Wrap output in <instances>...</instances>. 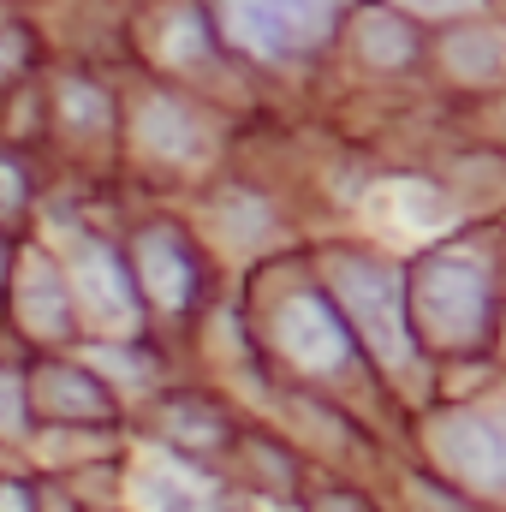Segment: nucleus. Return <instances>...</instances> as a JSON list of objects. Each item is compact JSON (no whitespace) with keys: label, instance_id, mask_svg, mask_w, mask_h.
I'll use <instances>...</instances> for the list:
<instances>
[{"label":"nucleus","instance_id":"nucleus-1","mask_svg":"<svg viewBox=\"0 0 506 512\" xmlns=\"http://www.w3.org/2000/svg\"><path fill=\"white\" fill-rule=\"evenodd\" d=\"M411 328L435 352H477L495 334V268L471 245H441L405 274Z\"/></svg>","mask_w":506,"mask_h":512},{"label":"nucleus","instance_id":"nucleus-2","mask_svg":"<svg viewBox=\"0 0 506 512\" xmlns=\"http://www.w3.org/2000/svg\"><path fill=\"white\" fill-rule=\"evenodd\" d=\"M334 304L346 310L358 346L376 358L381 370H405L417 358V328H411V304H405V280L399 268H387L381 256H340L328 274Z\"/></svg>","mask_w":506,"mask_h":512},{"label":"nucleus","instance_id":"nucleus-3","mask_svg":"<svg viewBox=\"0 0 506 512\" xmlns=\"http://www.w3.org/2000/svg\"><path fill=\"white\" fill-rule=\"evenodd\" d=\"M346 6H352V0H215L209 18H215V30H221L239 54L280 66V60L316 54V48L340 30Z\"/></svg>","mask_w":506,"mask_h":512},{"label":"nucleus","instance_id":"nucleus-4","mask_svg":"<svg viewBox=\"0 0 506 512\" xmlns=\"http://www.w3.org/2000/svg\"><path fill=\"white\" fill-rule=\"evenodd\" d=\"M274 346L286 364H298L304 376H340L358 358V334L346 322V310L334 304V292H292L274 322H268Z\"/></svg>","mask_w":506,"mask_h":512},{"label":"nucleus","instance_id":"nucleus-5","mask_svg":"<svg viewBox=\"0 0 506 512\" xmlns=\"http://www.w3.org/2000/svg\"><path fill=\"white\" fill-rule=\"evenodd\" d=\"M429 447L465 489L506 501V411H447L429 423Z\"/></svg>","mask_w":506,"mask_h":512},{"label":"nucleus","instance_id":"nucleus-6","mask_svg":"<svg viewBox=\"0 0 506 512\" xmlns=\"http://www.w3.org/2000/svg\"><path fill=\"white\" fill-rule=\"evenodd\" d=\"M24 393H30V411L60 423V429H108V423H120L114 387L102 382L96 370H84V364H60V358L36 364V376L24 382Z\"/></svg>","mask_w":506,"mask_h":512},{"label":"nucleus","instance_id":"nucleus-7","mask_svg":"<svg viewBox=\"0 0 506 512\" xmlns=\"http://www.w3.org/2000/svg\"><path fill=\"white\" fill-rule=\"evenodd\" d=\"M66 274H72V292L96 310V316H108V322H137L143 316V286H137V268H131V256L120 245H108V239H78L72 256H66Z\"/></svg>","mask_w":506,"mask_h":512},{"label":"nucleus","instance_id":"nucleus-8","mask_svg":"<svg viewBox=\"0 0 506 512\" xmlns=\"http://www.w3.org/2000/svg\"><path fill=\"white\" fill-rule=\"evenodd\" d=\"M12 274H18V322H24V334H36V340H66V334L78 328L72 274H66L48 251H24V262H18Z\"/></svg>","mask_w":506,"mask_h":512},{"label":"nucleus","instance_id":"nucleus-9","mask_svg":"<svg viewBox=\"0 0 506 512\" xmlns=\"http://www.w3.org/2000/svg\"><path fill=\"white\" fill-rule=\"evenodd\" d=\"M131 268H137L143 298L161 304V310H191V298H197V286H203V268H197L191 245H185L179 233H167V227H143V233H137Z\"/></svg>","mask_w":506,"mask_h":512},{"label":"nucleus","instance_id":"nucleus-10","mask_svg":"<svg viewBox=\"0 0 506 512\" xmlns=\"http://www.w3.org/2000/svg\"><path fill=\"white\" fill-rule=\"evenodd\" d=\"M161 441L179 459H215L233 441V417L209 393H167L161 399Z\"/></svg>","mask_w":506,"mask_h":512},{"label":"nucleus","instance_id":"nucleus-11","mask_svg":"<svg viewBox=\"0 0 506 512\" xmlns=\"http://www.w3.org/2000/svg\"><path fill=\"white\" fill-rule=\"evenodd\" d=\"M352 54L364 66H376V72H405L423 54V36H417V24L399 6H358V18H352Z\"/></svg>","mask_w":506,"mask_h":512},{"label":"nucleus","instance_id":"nucleus-12","mask_svg":"<svg viewBox=\"0 0 506 512\" xmlns=\"http://www.w3.org/2000/svg\"><path fill=\"white\" fill-rule=\"evenodd\" d=\"M137 143L161 161H197L203 155V126L179 96H149L137 108Z\"/></svg>","mask_w":506,"mask_h":512},{"label":"nucleus","instance_id":"nucleus-13","mask_svg":"<svg viewBox=\"0 0 506 512\" xmlns=\"http://www.w3.org/2000/svg\"><path fill=\"white\" fill-rule=\"evenodd\" d=\"M441 60L459 84H495L506 72V30L495 24H453L441 36Z\"/></svg>","mask_w":506,"mask_h":512},{"label":"nucleus","instance_id":"nucleus-14","mask_svg":"<svg viewBox=\"0 0 506 512\" xmlns=\"http://www.w3.org/2000/svg\"><path fill=\"white\" fill-rule=\"evenodd\" d=\"M54 114L66 131H108L120 120V102L96 78H60L54 84Z\"/></svg>","mask_w":506,"mask_h":512},{"label":"nucleus","instance_id":"nucleus-15","mask_svg":"<svg viewBox=\"0 0 506 512\" xmlns=\"http://www.w3.org/2000/svg\"><path fill=\"white\" fill-rule=\"evenodd\" d=\"M161 54H167L173 66L209 60V54H215V18H203L197 6H179V12L167 18V30H161Z\"/></svg>","mask_w":506,"mask_h":512},{"label":"nucleus","instance_id":"nucleus-16","mask_svg":"<svg viewBox=\"0 0 506 512\" xmlns=\"http://www.w3.org/2000/svg\"><path fill=\"white\" fill-rule=\"evenodd\" d=\"M137 501H143V512H203V495L185 477H173V471H143L137 477Z\"/></svg>","mask_w":506,"mask_h":512},{"label":"nucleus","instance_id":"nucleus-17","mask_svg":"<svg viewBox=\"0 0 506 512\" xmlns=\"http://www.w3.org/2000/svg\"><path fill=\"white\" fill-rule=\"evenodd\" d=\"M30 209V167L0 149V221H18Z\"/></svg>","mask_w":506,"mask_h":512},{"label":"nucleus","instance_id":"nucleus-18","mask_svg":"<svg viewBox=\"0 0 506 512\" xmlns=\"http://www.w3.org/2000/svg\"><path fill=\"white\" fill-rule=\"evenodd\" d=\"M30 423V393H24V376L0 370V435H18Z\"/></svg>","mask_w":506,"mask_h":512},{"label":"nucleus","instance_id":"nucleus-19","mask_svg":"<svg viewBox=\"0 0 506 512\" xmlns=\"http://www.w3.org/2000/svg\"><path fill=\"white\" fill-rule=\"evenodd\" d=\"M30 66V30H0V78Z\"/></svg>","mask_w":506,"mask_h":512},{"label":"nucleus","instance_id":"nucleus-20","mask_svg":"<svg viewBox=\"0 0 506 512\" xmlns=\"http://www.w3.org/2000/svg\"><path fill=\"white\" fill-rule=\"evenodd\" d=\"M0 512H42V495L24 477H0Z\"/></svg>","mask_w":506,"mask_h":512},{"label":"nucleus","instance_id":"nucleus-21","mask_svg":"<svg viewBox=\"0 0 506 512\" xmlns=\"http://www.w3.org/2000/svg\"><path fill=\"white\" fill-rule=\"evenodd\" d=\"M316 512H370V501H364V495L334 489V495H322V501H316Z\"/></svg>","mask_w":506,"mask_h":512},{"label":"nucleus","instance_id":"nucleus-22","mask_svg":"<svg viewBox=\"0 0 506 512\" xmlns=\"http://www.w3.org/2000/svg\"><path fill=\"white\" fill-rule=\"evenodd\" d=\"M405 6H417V12H471L477 0H405Z\"/></svg>","mask_w":506,"mask_h":512},{"label":"nucleus","instance_id":"nucleus-23","mask_svg":"<svg viewBox=\"0 0 506 512\" xmlns=\"http://www.w3.org/2000/svg\"><path fill=\"white\" fill-rule=\"evenodd\" d=\"M12 268H18V262H12V245L0 239V286H6V274H12Z\"/></svg>","mask_w":506,"mask_h":512}]
</instances>
